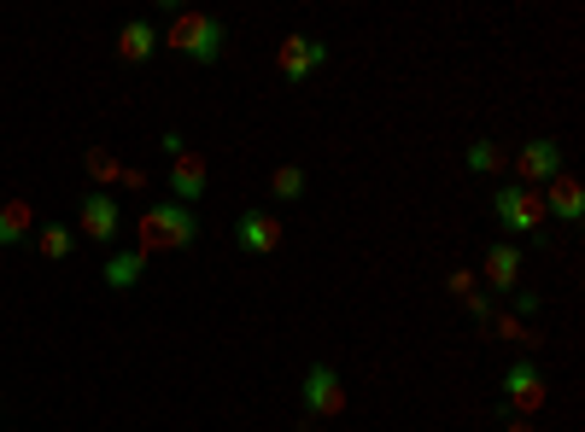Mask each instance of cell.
Masks as SVG:
<instances>
[{"label": "cell", "instance_id": "obj_9", "mask_svg": "<svg viewBox=\"0 0 585 432\" xmlns=\"http://www.w3.org/2000/svg\"><path fill=\"white\" fill-rule=\"evenodd\" d=\"M509 164L522 175V188H545L551 175H562V141H527Z\"/></svg>", "mask_w": 585, "mask_h": 432}, {"label": "cell", "instance_id": "obj_7", "mask_svg": "<svg viewBox=\"0 0 585 432\" xmlns=\"http://www.w3.org/2000/svg\"><path fill=\"white\" fill-rule=\"evenodd\" d=\"M299 398H305V409H310V415H340V409H346V385H340V369H328V362H317V369L305 374Z\"/></svg>", "mask_w": 585, "mask_h": 432}, {"label": "cell", "instance_id": "obj_2", "mask_svg": "<svg viewBox=\"0 0 585 432\" xmlns=\"http://www.w3.org/2000/svg\"><path fill=\"white\" fill-rule=\"evenodd\" d=\"M165 48H176L194 64H217L222 48H229V30H222L217 12H176L170 30H165Z\"/></svg>", "mask_w": 585, "mask_h": 432}, {"label": "cell", "instance_id": "obj_14", "mask_svg": "<svg viewBox=\"0 0 585 432\" xmlns=\"http://www.w3.org/2000/svg\"><path fill=\"white\" fill-rule=\"evenodd\" d=\"M141 275H147V252H111L106 258V287L111 292H129V287H141Z\"/></svg>", "mask_w": 585, "mask_h": 432}, {"label": "cell", "instance_id": "obj_27", "mask_svg": "<svg viewBox=\"0 0 585 432\" xmlns=\"http://www.w3.org/2000/svg\"><path fill=\"white\" fill-rule=\"evenodd\" d=\"M299 432H317V426H299Z\"/></svg>", "mask_w": 585, "mask_h": 432}, {"label": "cell", "instance_id": "obj_3", "mask_svg": "<svg viewBox=\"0 0 585 432\" xmlns=\"http://www.w3.org/2000/svg\"><path fill=\"white\" fill-rule=\"evenodd\" d=\"M545 398H551V374L538 369L533 356H522V362H509L504 369V403L515 409V421H527V415H538L545 409Z\"/></svg>", "mask_w": 585, "mask_h": 432}, {"label": "cell", "instance_id": "obj_1", "mask_svg": "<svg viewBox=\"0 0 585 432\" xmlns=\"http://www.w3.org/2000/svg\"><path fill=\"white\" fill-rule=\"evenodd\" d=\"M194 240H199V217L194 204H176V199L147 204L141 222H135V252H188Z\"/></svg>", "mask_w": 585, "mask_h": 432}, {"label": "cell", "instance_id": "obj_12", "mask_svg": "<svg viewBox=\"0 0 585 432\" xmlns=\"http://www.w3.org/2000/svg\"><path fill=\"white\" fill-rule=\"evenodd\" d=\"M206 175H211V170H206V158H199L194 147H188L182 158H170V199H176V204H194L199 193H206Z\"/></svg>", "mask_w": 585, "mask_h": 432}, {"label": "cell", "instance_id": "obj_6", "mask_svg": "<svg viewBox=\"0 0 585 432\" xmlns=\"http://www.w3.org/2000/svg\"><path fill=\"white\" fill-rule=\"evenodd\" d=\"M328 64V48L317 36H287L281 48H276V71L287 77V82H305V77H317Z\"/></svg>", "mask_w": 585, "mask_h": 432}, {"label": "cell", "instance_id": "obj_13", "mask_svg": "<svg viewBox=\"0 0 585 432\" xmlns=\"http://www.w3.org/2000/svg\"><path fill=\"white\" fill-rule=\"evenodd\" d=\"M152 53H159V24H152V18H129V24L118 30V59L123 64H147Z\"/></svg>", "mask_w": 585, "mask_h": 432}, {"label": "cell", "instance_id": "obj_20", "mask_svg": "<svg viewBox=\"0 0 585 432\" xmlns=\"http://www.w3.org/2000/svg\"><path fill=\"white\" fill-rule=\"evenodd\" d=\"M492 333H504V339H515V345H533V351H538V345H545V339H538V333H533V328L522 322V315H509V310H504V315H492Z\"/></svg>", "mask_w": 585, "mask_h": 432}, {"label": "cell", "instance_id": "obj_26", "mask_svg": "<svg viewBox=\"0 0 585 432\" xmlns=\"http://www.w3.org/2000/svg\"><path fill=\"white\" fill-rule=\"evenodd\" d=\"M504 432H533V426H527V421H509V426H504Z\"/></svg>", "mask_w": 585, "mask_h": 432}, {"label": "cell", "instance_id": "obj_16", "mask_svg": "<svg viewBox=\"0 0 585 432\" xmlns=\"http://www.w3.org/2000/svg\"><path fill=\"white\" fill-rule=\"evenodd\" d=\"M36 234V211L24 199H0V245H18Z\"/></svg>", "mask_w": 585, "mask_h": 432}, {"label": "cell", "instance_id": "obj_11", "mask_svg": "<svg viewBox=\"0 0 585 432\" xmlns=\"http://www.w3.org/2000/svg\"><path fill=\"white\" fill-rule=\"evenodd\" d=\"M480 281L492 287V292H515L522 287V252L515 245H486V258H480Z\"/></svg>", "mask_w": 585, "mask_h": 432}, {"label": "cell", "instance_id": "obj_15", "mask_svg": "<svg viewBox=\"0 0 585 432\" xmlns=\"http://www.w3.org/2000/svg\"><path fill=\"white\" fill-rule=\"evenodd\" d=\"M30 240H36V252L48 258V263H65V258L77 252V229H71V222H41Z\"/></svg>", "mask_w": 585, "mask_h": 432}, {"label": "cell", "instance_id": "obj_21", "mask_svg": "<svg viewBox=\"0 0 585 432\" xmlns=\"http://www.w3.org/2000/svg\"><path fill=\"white\" fill-rule=\"evenodd\" d=\"M468 315L492 328V315H498V304H492V292H468Z\"/></svg>", "mask_w": 585, "mask_h": 432}, {"label": "cell", "instance_id": "obj_10", "mask_svg": "<svg viewBox=\"0 0 585 432\" xmlns=\"http://www.w3.org/2000/svg\"><path fill=\"white\" fill-rule=\"evenodd\" d=\"M235 245L246 258H269L281 245V222L269 217V211H240L235 217Z\"/></svg>", "mask_w": 585, "mask_h": 432}, {"label": "cell", "instance_id": "obj_25", "mask_svg": "<svg viewBox=\"0 0 585 432\" xmlns=\"http://www.w3.org/2000/svg\"><path fill=\"white\" fill-rule=\"evenodd\" d=\"M118 188H129V193H135V188H147V170H135V164H123V175H118Z\"/></svg>", "mask_w": 585, "mask_h": 432}, {"label": "cell", "instance_id": "obj_24", "mask_svg": "<svg viewBox=\"0 0 585 432\" xmlns=\"http://www.w3.org/2000/svg\"><path fill=\"white\" fill-rule=\"evenodd\" d=\"M159 147H165L170 158H182V152H188V134H176V129H165V134H159Z\"/></svg>", "mask_w": 585, "mask_h": 432}, {"label": "cell", "instance_id": "obj_19", "mask_svg": "<svg viewBox=\"0 0 585 432\" xmlns=\"http://www.w3.org/2000/svg\"><path fill=\"white\" fill-rule=\"evenodd\" d=\"M305 193V170L299 164H281V170H269V199H299Z\"/></svg>", "mask_w": 585, "mask_h": 432}, {"label": "cell", "instance_id": "obj_18", "mask_svg": "<svg viewBox=\"0 0 585 432\" xmlns=\"http://www.w3.org/2000/svg\"><path fill=\"white\" fill-rule=\"evenodd\" d=\"M82 170L95 175V188H106V193H111V181L123 175V164H118V158H111L106 147H95V152H88V158H82Z\"/></svg>", "mask_w": 585, "mask_h": 432}, {"label": "cell", "instance_id": "obj_8", "mask_svg": "<svg viewBox=\"0 0 585 432\" xmlns=\"http://www.w3.org/2000/svg\"><path fill=\"white\" fill-rule=\"evenodd\" d=\"M538 199H545V217H556V222H568V229H579L585 222V188L562 170V175H551L545 188H538Z\"/></svg>", "mask_w": 585, "mask_h": 432}, {"label": "cell", "instance_id": "obj_17", "mask_svg": "<svg viewBox=\"0 0 585 432\" xmlns=\"http://www.w3.org/2000/svg\"><path fill=\"white\" fill-rule=\"evenodd\" d=\"M504 164H509V158H504L498 141H468V170H475V175H498Z\"/></svg>", "mask_w": 585, "mask_h": 432}, {"label": "cell", "instance_id": "obj_23", "mask_svg": "<svg viewBox=\"0 0 585 432\" xmlns=\"http://www.w3.org/2000/svg\"><path fill=\"white\" fill-rule=\"evenodd\" d=\"M515 315H522V322H527V315H538V292H522V287H515Z\"/></svg>", "mask_w": 585, "mask_h": 432}, {"label": "cell", "instance_id": "obj_4", "mask_svg": "<svg viewBox=\"0 0 585 432\" xmlns=\"http://www.w3.org/2000/svg\"><path fill=\"white\" fill-rule=\"evenodd\" d=\"M77 240H95V245H118L123 234V204L118 193H106V188H88L82 193V211H77Z\"/></svg>", "mask_w": 585, "mask_h": 432}, {"label": "cell", "instance_id": "obj_22", "mask_svg": "<svg viewBox=\"0 0 585 432\" xmlns=\"http://www.w3.org/2000/svg\"><path fill=\"white\" fill-rule=\"evenodd\" d=\"M445 287H452V299H468V292H475V287H480V275H468V269H457V275H452V281H445Z\"/></svg>", "mask_w": 585, "mask_h": 432}, {"label": "cell", "instance_id": "obj_5", "mask_svg": "<svg viewBox=\"0 0 585 432\" xmlns=\"http://www.w3.org/2000/svg\"><path fill=\"white\" fill-rule=\"evenodd\" d=\"M492 211H498V222L509 234H533L545 229V199H538V188H498L492 193Z\"/></svg>", "mask_w": 585, "mask_h": 432}]
</instances>
